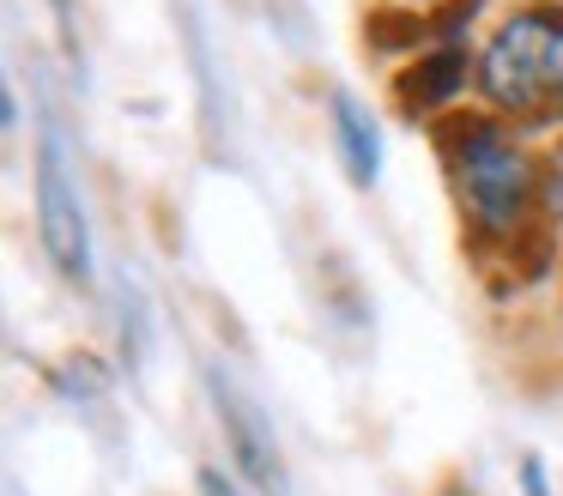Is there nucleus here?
<instances>
[{
  "mask_svg": "<svg viewBox=\"0 0 563 496\" xmlns=\"http://www.w3.org/2000/svg\"><path fill=\"white\" fill-rule=\"evenodd\" d=\"M49 12H55V24H62V43H79V7L74 0H49Z\"/></svg>",
  "mask_w": 563,
  "mask_h": 496,
  "instance_id": "0eeeda50",
  "label": "nucleus"
},
{
  "mask_svg": "<svg viewBox=\"0 0 563 496\" xmlns=\"http://www.w3.org/2000/svg\"><path fill=\"white\" fill-rule=\"evenodd\" d=\"M454 169H461V194L485 224H515L533 194V164L515 152L503 133L490 128H466L454 145Z\"/></svg>",
  "mask_w": 563,
  "mask_h": 496,
  "instance_id": "7ed1b4c3",
  "label": "nucleus"
},
{
  "mask_svg": "<svg viewBox=\"0 0 563 496\" xmlns=\"http://www.w3.org/2000/svg\"><path fill=\"white\" fill-rule=\"evenodd\" d=\"M485 97L509 115L545 121L563 109V7H527L485 43Z\"/></svg>",
  "mask_w": 563,
  "mask_h": 496,
  "instance_id": "f257e3e1",
  "label": "nucleus"
},
{
  "mask_svg": "<svg viewBox=\"0 0 563 496\" xmlns=\"http://www.w3.org/2000/svg\"><path fill=\"white\" fill-rule=\"evenodd\" d=\"M454 85H461V48L442 43L437 55L400 85V91H406V103H442V97H454Z\"/></svg>",
  "mask_w": 563,
  "mask_h": 496,
  "instance_id": "423d86ee",
  "label": "nucleus"
},
{
  "mask_svg": "<svg viewBox=\"0 0 563 496\" xmlns=\"http://www.w3.org/2000/svg\"><path fill=\"white\" fill-rule=\"evenodd\" d=\"M37 230L43 249H49L55 273L67 285H86L91 278V224H86V200H79V176L67 164V140L62 128H43L37 145Z\"/></svg>",
  "mask_w": 563,
  "mask_h": 496,
  "instance_id": "f03ea898",
  "label": "nucleus"
},
{
  "mask_svg": "<svg viewBox=\"0 0 563 496\" xmlns=\"http://www.w3.org/2000/svg\"><path fill=\"white\" fill-rule=\"evenodd\" d=\"M521 491H527V496H545V466H539L533 454L521 460Z\"/></svg>",
  "mask_w": 563,
  "mask_h": 496,
  "instance_id": "6e6552de",
  "label": "nucleus"
},
{
  "mask_svg": "<svg viewBox=\"0 0 563 496\" xmlns=\"http://www.w3.org/2000/svg\"><path fill=\"white\" fill-rule=\"evenodd\" d=\"M200 496H236V484L224 478V472H212V466H207V472H200Z\"/></svg>",
  "mask_w": 563,
  "mask_h": 496,
  "instance_id": "1a4fd4ad",
  "label": "nucleus"
},
{
  "mask_svg": "<svg viewBox=\"0 0 563 496\" xmlns=\"http://www.w3.org/2000/svg\"><path fill=\"white\" fill-rule=\"evenodd\" d=\"M328 115H333V140H340L345 176H352L357 188H369V181L382 176V133H376V121H369L364 103H357V97H345V91H333Z\"/></svg>",
  "mask_w": 563,
  "mask_h": 496,
  "instance_id": "39448f33",
  "label": "nucleus"
},
{
  "mask_svg": "<svg viewBox=\"0 0 563 496\" xmlns=\"http://www.w3.org/2000/svg\"><path fill=\"white\" fill-rule=\"evenodd\" d=\"M207 394H212V411H219L224 436H231L236 466L249 472V484H261V496H285V466H279V448H273V423L261 418V406L231 382V375H219V370L207 375Z\"/></svg>",
  "mask_w": 563,
  "mask_h": 496,
  "instance_id": "20e7f679",
  "label": "nucleus"
},
{
  "mask_svg": "<svg viewBox=\"0 0 563 496\" xmlns=\"http://www.w3.org/2000/svg\"><path fill=\"white\" fill-rule=\"evenodd\" d=\"M449 496H466V491H449Z\"/></svg>",
  "mask_w": 563,
  "mask_h": 496,
  "instance_id": "9d476101",
  "label": "nucleus"
}]
</instances>
